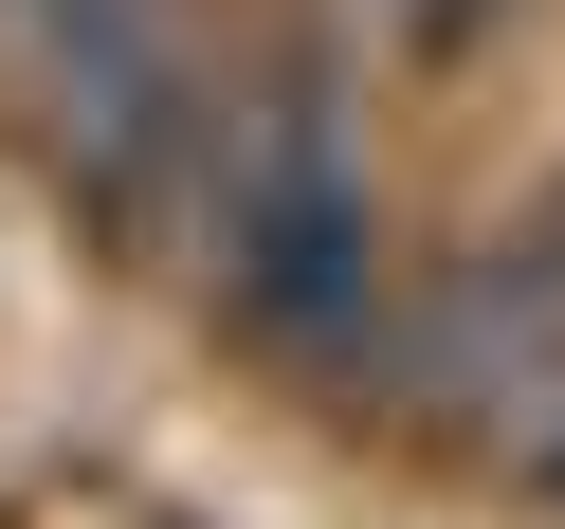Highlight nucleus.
Here are the masks:
<instances>
[{
  "instance_id": "obj_3",
  "label": "nucleus",
  "mask_w": 565,
  "mask_h": 529,
  "mask_svg": "<svg viewBox=\"0 0 565 529\" xmlns=\"http://www.w3.org/2000/svg\"><path fill=\"white\" fill-rule=\"evenodd\" d=\"M511 19H529V0H365V55L438 92V74H475V55L511 38Z\"/></svg>"
},
{
  "instance_id": "obj_1",
  "label": "nucleus",
  "mask_w": 565,
  "mask_h": 529,
  "mask_svg": "<svg viewBox=\"0 0 565 529\" xmlns=\"http://www.w3.org/2000/svg\"><path fill=\"white\" fill-rule=\"evenodd\" d=\"M38 165H55V201H74L110 256H183L201 201H220V74H201L183 38L92 55L74 92H38Z\"/></svg>"
},
{
  "instance_id": "obj_5",
  "label": "nucleus",
  "mask_w": 565,
  "mask_h": 529,
  "mask_svg": "<svg viewBox=\"0 0 565 529\" xmlns=\"http://www.w3.org/2000/svg\"><path fill=\"white\" fill-rule=\"evenodd\" d=\"M529 237H547V256H565V183H547V201H529Z\"/></svg>"
},
{
  "instance_id": "obj_4",
  "label": "nucleus",
  "mask_w": 565,
  "mask_h": 529,
  "mask_svg": "<svg viewBox=\"0 0 565 529\" xmlns=\"http://www.w3.org/2000/svg\"><path fill=\"white\" fill-rule=\"evenodd\" d=\"M511 493H529V511H565V402H547V420L511 438Z\"/></svg>"
},
{
  "instance_id": "obj_2",
  "label": "nucleus",
  "mask_w": 565,
  "mask_h": 529,
  "mask_svg": "<svg viewBox=\"0 0 565 529\" xmlns=\"http://www.w3.org/2000/svg\"><path fill=\"white\" fill-rule=\"evenodd\" d=\"M128 38H183L164 0H0V92L38 110V92H74L92 55H128Z\"/></svg>"
}]
</instances>
